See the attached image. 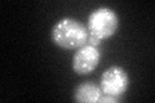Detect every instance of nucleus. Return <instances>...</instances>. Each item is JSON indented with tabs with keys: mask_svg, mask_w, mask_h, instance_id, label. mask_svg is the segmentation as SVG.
Listing matches in <instances>:
<instances>
[{
	"mask_svg": "<svg viewBox=\"0 0 155 103\" xmlns=\"http://www.w3.org/2000/svg\"><path fill=\"white\" fill-rule=\"evenodd\" d=\"M88 37L87 26L75 18L65 17L52 28V41L62 49L76 50L88 43Z\"/></svg>",
	"mask_w": 155,
	"mask_h": 103,
	"instance_id": "f257e3e1",
	"label": "nucleus"
},
{
	"mask_svg": "<svg viewBox=\"0 0 155 103\" xmlns=\"http://www.w3.org/2000/svg\"><path fill=\"white\" fill-rule=\"evenodd\" d=\"M119 27V17L113 9L101 7L97 8L88 16L87 28L89 36L100 40L109 39L114 35Z\"/></svg>",
	"mask_w": 155,
	"mask_h": 103,
	"instance_id": "f03ea898",
	"label": "nucleus"
},
{
	"mask_svg": "<svg viewBox=\"0 0 155 103\" xmlns=\"http://www.w3.org/2000/svg\"><path fill=\"white\" fill-rule=\"evenodd\" d=\"M129 86V76L120 66H111L102 72L100 79V88L102 94L120 97Z\"/></svg>",
	"mask_w": 155,
	"mask_h": 103,
	"instance_id": "7ed1b4c3",
	"label": "nucleus"
},
{
	"mask_svg": "<svg viewBox=\"0 0 155 103\" xmlns=\"http://www.w3.org/2000/svg\"><path fill=\"white\" fill-rule=\"evenodd\" d=\"M101 61V52L97 47L85 44L81 48L76 49L72 57V70L76 75H89Z\"/></svg>",
	"mask_w": 155,
	"mask_h": 103,
	"instance_id": "20e7f679",
	"label": "nucleus"
},
{
	"mask_svg": "<svg viewBox=\"0 0 155 103\" xmlns=\"http://www.w3.org/2000/svg\"><path fill=\"white\" fill-rule=\"evenodd\" d=\"M102 95L100 85L93 81H84L79 84L74 90V99L79 103H96Z\"/></svg>",
	"mask_w": 155,
	"mask_h": 103,
	"instance_id": "39448f33",
	"label": "nucleus"
},
{
	"mask_svg": "<svg viewBox=\"0 0 155 103\" xmlns=\"http://www.w3.org/2000/svg\"><path fill=\"white\" fill-rule=\"evenodd\" d=\"M120 101V97H115V95H107V94H102L101 98L98 99V102H109V103H113V102H118Z\"/></svg>",
	"mask_w": 155,
	"mask_h": 103,
	"instance_id": "423d86ee",
	"label": "nucleus"
},
{
	"mask_svg": "<svg viewBox=\"0 0 155 103\" xmlns=\"http://www.w3.org/2000/svg\"><path fill=\"white\" fill-rule=\"evenodd\" d=\"M87 44H89V45H93V47H98L100 44H101V40H100V39H97V37L89 36L88 37V43H87Z\"/></svg>",
	"mask_w": 155,
	"mask_h": 103,
	"instance_id": "0eeeda50",
	"label": "nucleus"
}]
</instances>
